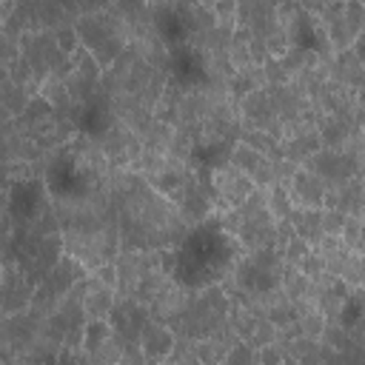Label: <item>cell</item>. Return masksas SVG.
Here are the masks:
<instances>
[{"label": "cell", "instance_id": "30bf717a", "mask_svg": "<svg viewBox=\"0 0 365 365\" xmlns=\"http://www.w3.org/2000/svg\"><path fill=\"white\" fill-rule=\"evenodd\" d=\"M325 314L317 308V311H308V314H302L299 317V331L305 334V336H314V339H319L322 336V331H325Z\"/></svg>", "mask_w": 365, "mask_h": 365}, {"label": "cell", "instance_id": "4fadbf2b", "mask_svg": "<svg viewBox=\"0 0 365 365\" xmlns=\"http://www.w3.org/2000/svg\"><path fill=\"white\" fill-rule=\"evenodd\" d=\"M345 211L339 208H322V234H336L342 237V225H345Z\"/></svg>", "mask_w": 365, "mask_h": 365}, {"label": "cell", "instance_id": "277c9868", "mask_svg": "<svg viewBox=\"0 0 365 365\" xmlns=\"http://www.w3.org/2000/svg\"><path fill=\"white\" fill-rule=\"evenodd\" d=\"M331 80H336V83H342V86H348L354 91L365 88V63L354 54V48H342V51L334 54Z\"/></svg>", "mask_w": 365, "mask_h": 365}, {"label": "cell", "instance_id": "52a82bcc", "mask_svg": "<svg viewBox=\"0 0 365 365\" xmlns=\"http://www.w3.org/2000/svg\"><path fill=\"white\" fill-rule=\"evenodd\" d=\"M265 160H268V157H265L262 151H257V148H251L248 143H242V140H240V143H234V145H231V160H228V163H231V165H237V168H240V171H245V174H254Z\"/></svg>", "mask_w": 365, "mask_h": 365}, {"label": "cell", "instance_id": "ba28073f", "mask_svg": "<svg viewBox=\"0 0 365 365\" xmlns=\"http://www.w3.org/2000/svg\"><path fill=\"white\" fill-rule=\"evenodd\" d=\"M294 200H291V191L285 182H274L268 188V211L274 214V220H288L291 211H294Z\"/></svg>", "mask_w": 365, "mask_h": 365}, {"label": "cell", "instance_id": "ac0fdd59", "mask_svg": "<svg viewBox=\"0 0 365 365\" xmlns=\"http://www.w3.org/2000/svg\"><path fill=\"white\" fill-rule=\"evenodd\" d=\"M297 6L302 9V11H308V14H322L325 11V6H331V0H297Z\"/></svg>", "mask_w": 365, "mask_h": 365}, {"label": "cell", "instance_id": "9c48e42d", "mask_svg": "<svg viewBox=\"0 0 365 365\" xmlns=\"http://www.w3.org/2000/svg\"><path fill=\"white\" fill-rule=\"evenodd\" d=\"M111 334H114V328H111L108 319H88V322H86V331H83V348L91 354V351H97Z\"/></svg>", "mask_w": 365, "mask_h": 365}, {"label": "cell", "instance_id": "2e32d148", "mask_svg": "<svg viewBox=\"0 0 365 365\" xmlns=\"http://www.w3.org/2000/svg\"><path fill=\"white\" fill-rule=\"evenodd\" d=\"M299 271H302L305 277H311V279H314L317 274H322V271H325V257H322L319 251H314V248H311V254L299 262Z\"/></svg>", "mask_w": 365, "mask_h": 365}, {"label": "cell", "instance_id": "3957f363", "mask_svg": "<svg viewBox=\"0 0 365 365\" xmlns=\"http://www.w3.org/2000/svg\"><path fill=\"white\" fill-rule=\"evenodd\" d=\"M288 191H291L294 205L322 208V200H325V180L299 165L297 174H294V180H291V185H288Z\"/></svg>", "mask_w": 365, "mask_h": 365}, {"label": "cell", "instance_id": "6da1fadb", "mask_svg": "<svg viewBox=\"0 0 365 365\" xmlns=\"http://www.w3.org/2000/svg\"><path fill=\"white\" fill-rule=\"evenodd\" d=\"M211 185H214V208H220V211L242 205V200L257 188L251 174L240 171L231 163H222L211 171Z\"/></svg>", "mask_w": 365, "mask_h": 365}, {"label": "cell", "instance_id": "ffe728a7", "mask_svg": "<svg viewBox=\"0 0 365 365\" xmlns=\"http://www.w3.org/2000/svg\"><path fill=\"white\" fill-rule=\"evenodd\" d=\"M362 6H365V0H362Z\"/></svg>", "mask_w": 365, "mask_h": 365}, {"label": "cell", "instance_id": "d6986e66", "mask_svg": "<svg viewBox=\"0 0 365 365\" xmlns=\"http://www.w3.org/2000/svg\"><path fill=\"white\" fill-rule=\"evenodd\" d=\"M351 48H354V54L365 63V31H359V34H356V40H354V46H351Z\"/></svg>", "mask_w": 365, "mask_h": 365}, {"label": "cell", "instance_id": "7c38bea8", "mask_svg": "<svg viewBox=\"0 0 365 365\" xmlns=\"http://www.w3.org/2000/svg\"><path fill=\"white\" fill-rule=\"evenodd\" d=\"M345 20H348L354 34L365 31V6H362V0H345Z\"/></svg>", "mask_w": 365, "mask_h": 365}, {"label": "cell", "instance_id": "8fae6325", "mask_svg": "<svg viewBox=\"0 0 365 365\" xmlns=\"http://www.w3.org/2000/svg\"><path fill=\"white\" fill-rule=\"evenodd\" d=\"M311 248H314V245H311L308 240H302V237H297V234H294V237L285 242V262H291V265H297V268H299V262L311 254Z\"/></svg>", "mask_w": 365, "mask_h": 365}, {"label": "cell", "instance_id": "5bb4252c", "mask_svg": "<svg viewBox=\"0 0 365 365\" xmlns=\"http://www.w3.org/2000/svg\"><path fill=\"white\" fill-rule=\"evenodd\" d=\"M225 362H259V348H254L251 342L240 339V342H237V345L228 351Z\"/></svg>", "mask_w": 365, "mask_h": 365}, {"label": "cell", "instance_id": "8992f818", "mask_svg": "<svg viewBox=\"0 0 365 365\" xmlns=\"http://www.w3.org/2000/svg\"><path fill=\"white\" fill-rule=\"evenodd\" d=\"M291 225H294V234L308 240L311 245L319 242L322 237V208H308V205H297L291 211Z\"/></svg>", "mask_w": 365, "mask_h": 365}, {"label": "cell", "instance_id": "5b68a950", "mask_svg": "<svg viewBox=\"0 0 365 365\" xmlns=\"http://www.w3.org/2000/svg\"><path fill=\"white\" fill-rule=\"evenodd\" d=\"M114 299H117L114 288L103 285L94 274L86 277V299H83V305H86V317L88 319H108V314L114 308Z\"/></svg>", "mask_w": 365, "mask_h": 365}, {"label": "cell", "instance_id": "9a60e30c", "mask_svg": "<svg viewBox=\"0 0 365 365\" xmlns=\"http://www.w3.org/2000/svg\"><path fill=\"white\" fill-rule=\"evenodd\" d=\"M359 240H362V220L359 217H345V225H342V242L348 248H359Z\"/></svg>", "mask_w": 365, "mask_h": 365}, {"label": "cell", "instance_id": "7a4b0ae2", "mask_svg": "<svg viewBox=\"0 0 365 365\" xmlns=\"http://www.w3.org/2000/svg\"><path fill=\"white\" fill-rule=\"evenodd\" d=\"M177 342V334L171 331V325L160 322V319H148L143 334H140V345H143V354H145V362H160V359H168L171 356V348Z\"/></svg>", "mask_w": 365, "mask_h": 365}, {"label": "cell", "instance_id": "e0dca14e", "mask_svg": "<svg viewBox=\"0 0 365 365\" xmlns=\"http://www.w3.org/2000/svg\"><path fill=\"white\" fill-rule=\"evenodd\" d=\"M103 285H108V288H114L117 291V282H120V274H117V265L114 262H106V265H100V268H94L91 271Z\"/></svg>", "mask_w": 365, "mask_h": 365}]
</instances>
